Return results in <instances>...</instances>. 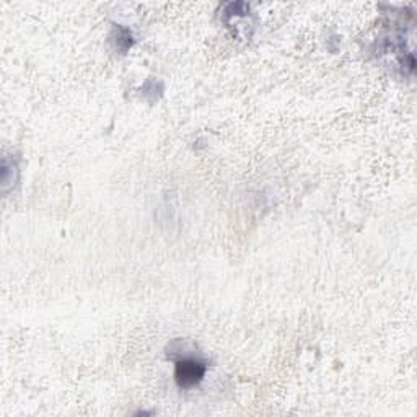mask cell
Returning a JSON list of instances; mask_svg holds the SVG:
<instances>
[{"instance_id": "7a4b0ae2", "label": "cell", "mask_w": 417, "mask_h": 417, "mask_svg": "<svg viewBox=\"0 0 417 417\" xmlns=\"http://www.w3.org/2000/svg\"><path fill=\"white\" fill-rule=\"evenodd\" d=\"M111 38H112V43H115L116 49H119L123 52L128 51L134 43L132 41V33H130L128 28H124V26H121V25L115 26Z\"/></svg>"}, {"instance_id": "6da1fadb", "label": "cell", "mask_w": 417, "mask_h": 417, "mask_svg": "<svg viewBox=\"0 0 417 417\" xmlns=\"http://www.w3.org/2000/svg\"><path fill=\"white\" fill-rule=\"evenodd\" d=\"M207 372V364L199 359L186 357L176 362L175 380L181 388H193L202 381Z\"/></svg>"}]
</instances>
